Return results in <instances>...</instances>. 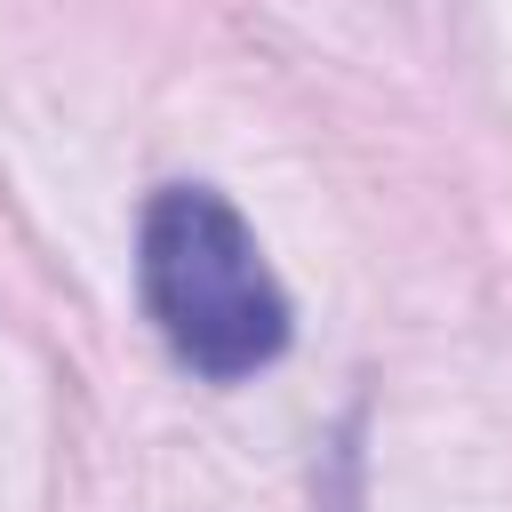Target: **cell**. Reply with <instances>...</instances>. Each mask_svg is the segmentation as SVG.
<instances>
[{
  "label": "cell",
  "mask_w": 512,
  "mask_h": 512,
  "mask_svg": "<svg viewBox=\"0 0 512 512\" xmlns=\"http://www.w3.org/2000/svg\"><path fill=\"white\" fill-rule=\"evenodd\" d=\"M136 272H144V304L168 352L192 376L240 384L288 352V288L272 280L256 232L240 224L224 192L208 184L152 192L144 232H136Z\"/></svg>",
  "instance_id": "1"
}]
</instances>
